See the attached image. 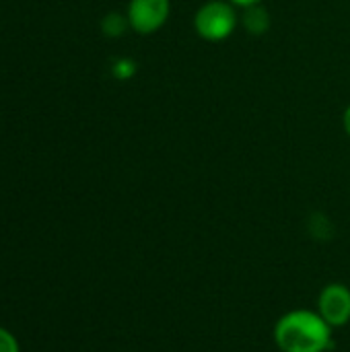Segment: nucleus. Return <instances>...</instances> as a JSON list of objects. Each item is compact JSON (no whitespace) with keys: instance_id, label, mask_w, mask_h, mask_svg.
<instances>
[{"instance_id":"f03ea898","label":"nucleus","mask_w":350,"mask_h":352,"mask_svg":"<svg viewBox=\"0 0 350 352\" xmlns=\"http://www.w3.org/2000/svg\"><path fill=\"white\" fill-rule=\"evenodd\" d=\"M241 23L237 6L229 0H208L194 14V31L200 39L221 43L229 39Z\"/></svg>"},{"instance_id":"6e6552de","label":"nucleus","mask_w":350,"mask_h":352,"mask_svg":"<svg viewBox=\"0 0 350 352\" xmlns=\"http://www.w3.org/2000/svg\"><path fill=\"white\" fill-rule=\"evenodd\" d=\"M233 6H237V8H252V6H260V4H264V0H229Z\"/></svg>"},{"instance_id":"7ed1b4c3","label":"nucleus","mask_w":350,"mask_h":352,"mask_svg":"<svg viewBox=\"0 0 350 352\" xmlns=\"http://www.w3.org/2000/svg\"><path fill=\"white\" fill-rule=\"evenodd\" d=\"M171 14V0H130L126 8L128 27L138 35H153L163 29Z\"/></svg>"},{"instance_id":"f257e3e1","label":"nucleus","mask_w":350,"mask_h":352,"mask_svg":"<svg viewBox=\"0 0 350 352\" xmlns=\"http://www.w3.org/2000/svg\"><path fill=\"white\" fill-rule=\"evenodd\" d=\"M272 340L281 352H328L334 346V330L316 309L299 307L276 320Z\"/></svg>"},{"instance_id":"0eeeda50","label":"nucleus","mask_w":350,"mask_h":352,"mask_svg":"<svg viewBox=\"0 0 350 352\" xmlns=\"http://www.w3.org/2000/svg\"><path fill=\"white\" fill-rule=\"evenodd\" d=\"M0 352H21L19 340L6 328H0Z\"/></svg>"},{"instance_id":"1a4fd4ad","label":"nucleus","mask_w":350,"mask_h":352,"mask_svg":"<svg viewBox=\"0 0 350 352\" xmlns=\"http://www.w3.org/2000/svg\"><path fill=\"white\" fill-rule=\"evenodd\" d=\"M342 126H344V132L350 136V105L344 109V116H342Z\"/></svg>"},{"instance_id":"423d86ee","label":"nucleus","mask_w":350,"mask_h":352,"mask_svg":"<svg viewBox=\"0 0 350 352\" xmlns=\"http://www.w3.org/2000/svg\"><path fill=\"white\" fill-rule=\"evenodd\" d=\"M128 27V19L126 14H107L105 23H103V29L107 31V35H122V31Z\"/></svg>"},{"instance_id":"39448f33","label":"nucleus","mask_w":350,"mask_h":352,"mask_svg":"<svg viewBox=\"0 0 350 352\" xmlns=\"http://www.w3.org/2000/svg\"><path fill=\"white\" fill-rule=\"evenodd\" d=\"M243 16H241V25L245 27V31H250L252 35H262L270 29V14L268 10L260 4V6H252V8H243Z\"/></svg>"},{"instance_id":"20e7f679","label":"nucleus","mask_w":350,"mask_h":352,"mask_svg":"<svg viewBox=\"0 0 350 352\" xmlns=\"http://www.w3.org/2000/svg\"><path fill=\"white\" fill-rule=\"evenodd\" d=\"M316 311L332 330L347 328L350 324V287L344 283H328L316 303Z\"/></svg>"}]
</instances>
